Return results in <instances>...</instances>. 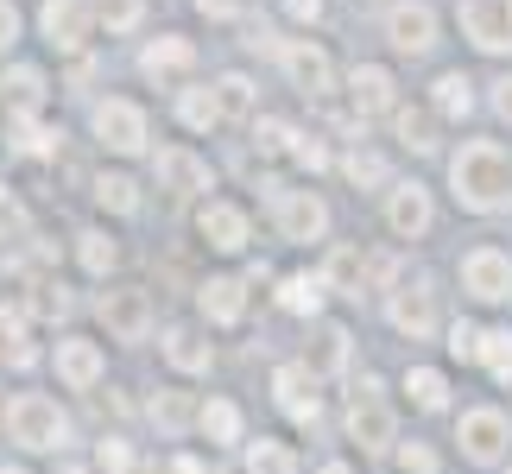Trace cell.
<instances>
[{
	"instance_id": "6da1fadb",
	"label": "cell",
	"mask_w": 512,
	"mask_h": 474,
	"mask_svg": "<svg viewBox=\"0 0 512 474\" xmlns=\"http://www.w3.org/2000/svg\"><path fill=\"white\" fill-rule=\"evenodd\" d=\"M449 190L468 215H500L512 203V158L500 140H468L449 158Z\"/></svg>"
},
{
	"instance_id": "7a4b0ae2",
	"label": "cell",
	"mask_w": 512,
	"mask_h": 474,
	"mask_svg": "<svg viewBox=\"0 0 512 474\" xmlns=\"http://www.w3.org/2000/svg\"><path fill=\"white\" fill-rule=\"evenodd\" d=\"M0 430H7V443L32 449V456H57V449H70V418L57 411V399H45V392H19V399H7Z\"/></svg>"
},
{
	"instance_id": "3957f363",
	"label": "cell",
	"mask_w": 512,
	"mask_h": 474,
	"mask_svg": "<svg viewBox=\"0 0 512 474\" xmlns=\"http://www.w3.org/2000/svg\"><path fill=\"white\" fill-rule=\"evenodd\" d=\"M348 443H361L367 456L399 449V418H392L386 386L373 380V373H361V380H354V392H348Z\"/></svg>"
},
{
	"instance_id": "277c9868",
	"label": "cell",
	"mask_w": 512,
	"mask_h": 474,
	"mask_svg": "<svg viewBox=\"0 0 512 474\" xmlns=\"http://www.w3.org/2000/svg\"><path fill=\"white\" fill-rule=\"evenodd\" d=\"M456 443H462V456L475 462V468H500V462H506V443H512L506 411H494V405H468L462 424H456Z\"/></svg>"
},
{
	"instance_id": "5b68a950",
	"label": "cell",
	"mask_w": 512,
	"mask_h": 474,
	"mask_svg": "<svg viewBox=\"0 0 512 474\" xmlns=\"http://www.w3.org/2000/svg\"><path fill=\"white\" fill-rule=\"evenodd\" d=\"M95 140H102L108 152H121V158H140L146 152V108L140 102H127V95H108V102H95Z\"/></svg>"
},
{
	"instance_id": "8992f818",
	"label": "cell",
	"mask_w": 512,
	"mask_h": 474,
	"mask_svg": "<svg viewBox=\"0 0 512 474\" xmlns=\"http://www.w3.org/2000/svg\"><path fill=\"white\" fill-rule=\"evenodd\" d=\"M386 323L405 335V342H430L437 335V285L424 279H405V285H392V298H386Z\"/></svg>"
},
{
	"instance_id": "52a82bcc",
	"label": "cell",
	"mask_w": 512,
	"mask_h": 474,
	"mask_svg": "<svg viewBox=\"0 0 512 474\" xmlns=\"http://www.w3.org/2000/svg\"><path fill=\"white\" fill-rule=\"evenodd\" d=\"M95 316H102V329L114 342H146L152 335V298L140 285H108L102 298H95Z\"/></svg>"
},
{
	"instance_id": "ba28073f",
	"label": "cell",
	"mask_w": 512,
	"mask_h": 474,
	"mask_svg": "<svg viewBox=\"0 0 512 474\" xmlns=\"http://www.w3.org/2000/svg\"><path fill=\"white\" fill-rule=\"evenodd\" d=\"M462 291L475 304H506L512 298V253H500V247L462 253Z\"/></svg>"
},
{
	"instance_id": "9c48e42d",
	"label": "cell",
	"mask_w": 512,
	"mask_h": 474,
	"mask_svg": "<svg viewBox=\"0 0 512 474\" xmlns=\"http://www.w3.org/2000/svg\"><path fill=\"white\" fill-rule=\"evenodd\" d=\"M462 32L481 51H512V0H462Z\"/></svg>"
},
{
	"instance_id": "30bf717a",
	"label": "cell",
	"mask_w": 512,
	"mask_h": 474,
	"mask_svg": "<svg viewBox=\"0 0 512 474\" xmlns=\"http://www.w3.org/2000/svg\"><path fill=\"white\" fill-rule=\"evenodd\" d=\"M279 234L298 241V247L323 241V234H329V203L310 196V190H279Z\"/></svg>"
},
{
	"instance_id": "8fae6325",
	"label": "cell",
	"mask_w": 512,
	"mask_h": 474,
	"mask_svg": "<svg viewBox=\"0 0 512 474\" xmlns=\"http://www.w3.org/2000/svg\"><path fill=\"white\" fill-rule=\"evenodd\" d=\"M272 399H279V411H285V418H298V424H317L323 418L317 373H310L304 361H285L279 373H272Z\"/></svg>"
},
{
	"instance_id": "7c38bea8",
	"label": "cell",
	"mask_w": 512,
	"mask_h": 474,
	"mask_svg": "<svg viewBox=\"0 0 512 474\" xmlns=\"http://www.w3.org/2000/svg\"><path fill=\"white\" fill-rule=\"evenodd\" d=\"M386 38H392V51L424 57L430 45H437V7H424V0H399V7L386 13Z\"/></svg>"
},
{
	"instance_id": "4fadbf2b",
	"label": "cell",
	"mask_w": 512,
	"mask_h": 474,
	"mask_svg": "<svg viewBox=\"0 0 512 474\" xmlns=\"http://www.w3.org/2000/svg\"><path fill=\"white\" fill-rule=\"evenodd\" d=\"M430 222H437L430 190H424V184H392V196H386V228L399 234V241H424Z\"/></svg>"
},
{
	"instance_id": "5bb4252c",
	"label": "cell",
	"mask_w": 512,
	"mask_h": 474,
	"mask_svg": "<svg viewBox=\"0 0 512 474\" xmlns=\"http://www.w3.org/2000/svg\"><path fill=\"white\" fill-rule=\"evenodd\" d=\"M38 32L51 51H83L89 38V0H45L38 7Z\"/></svg>"
},
{
	"instance_id": "9a60e30c",
	"label": "cell",
	"mask_w": 512,
	"mask_h": 474,
	"mask_svg": "<svg viewBox=\"0 0 512 474\" xmlns=\"http://www.w3.org/2000/svg\"><path fill=\"white\" fill-rule=\"evenodd\" d=\"M51 361H57V380H64L70 392H89L95 380L108 373V361H102V348L89 342V335H64V342L51 348Z\"/></svg>"
},
{
	"instance_id": "2e32d148",
	"label": "cell",
	"mask_w": 512,
	"mask_h": 474,
	"mask_svg": "<svg viewBox=\"0 0 512 474\" xmlns=\"http://www.w3.org/2000/svg\"><path fill=\"white\" fill-rule=\"evenodd\" d=\"M279 64H285V76H291L304 95H329V83H336V64H329V51L310 45V38H291V45L279 51Z\"/></svg>"
},
{
	"instance_id": "e0dca14e",
	"label": "cell",
	"mask_w": 512,
	"mask_h": 474,
	"mask_svg": "<svg viewBox=\"0 0 512 474\" xmlns=\"http://www.w3.org/2000/svg\"><path fill=\"white\" fill-rule=\"evenodd\" d=\"M196 234H203L215 253H241L253 241L247 209H234V203H203V209H196Z\"/></svg>"
},
{
	"instance_id": "ac0fdd59",
	"label": "cell",
	"mask_w": 512,
	"mask_h": 474,
	"mask_svg": "<svg viewBox=\"0 0 512 474\" xmlns=\"http://www.w3.org/2000/svg\"><path fill=\"white\" fill-rule=\"evenodd\" d=\"M354 361V335L342 323H317V335H310V348H304V367L317 373V380H336V373H348Z\"/></svg>"
},
{
	"instance_id": "d6986e66",
	"label": "cell",
	"mask_w": 512,
	"mask_h": 474,
	"mask_svg": "<svg viewBox=\"0 0 512 474\" xmlns=\"http://www.w3.org/2000/svg\"><path fill=\"white\" fill-rule=\"evenodd\" d=\"M152 171H159V190H177V196H196L209 190V165L184 146H165L159 158H152Z\"/></svg>"
},
{
	"instance_id": "ffe728a7",
	"label": "cell",
	"mask_w": 512,
	"mask_h": 474,
	"mask_svg": "<svg viewBox=\"0 0 512 474\" xmlns=\"http://www.w3.org/2000/svg\"><path fill=\"white\" fill-rule=\"evenodd\" d=\"M196 304H203L209 323H241L247 316V285L241 279H228V272H215V279H203V291H196Z\"/></svg>"
},
{
	"instance_id": "44dd1931",
	"label": "cell",
	"mask_w": 512,
	"mask_h": 474,
	"mask_svg": "<svg viewBox=\"0 0 512 474\" xmlns=\"http://www.w3.org/2000/svg\"><path fill=\"white\" fill-rule=\"evenodd\" d=\"M190 64H196V45H190V38H177V32L152 38V45L140 51V70L152 76V83H171V76H184Z\"/></svg>"
},
{
	"instance_id": "7402d4cb",
	"label": "cell",
	"mask_w": 512,
	"mask_h": 474,
	"mask_svg": "<svg viewBox=\"0 0 512 474\" xmlns=\"http://www.w3.org/2000/svg\"><path fill=\"white\" fill-rule=\"evenodd\" d=\"M165 361H171L177 373H209L215 348L203 342V329H190V323H171V329H165Z\"/></svg>"
},
{
	"instance_id": "603a6c76",
	"label": "cell",
	"mask_w": 512,
	"mask_h": 474,
	"mask_svg": "<svg viewBox=\"0 0 512 474\" xmlns=\"http://www.w3.org/2000/svg\"><path fill=\"white\" fill-rule=\"evenodd\" d=\"M348 102L361 108V114H386V108H392V70H380V64H354V76H348Z\"/></svg>"
},
{
	"instance_id": "cb8c5ba5",
	"label": "cell",
	"mask_w": 512,
	"mask_h": 474,
	"mask_svg": "<svg viewBox=\"0 0 512 474\" xmlns=\"http://www.w3.org/2000/svg\"><path fill=\"white\" fill-rule=\"evenodd\" d=\"M0 95H7L13 114H38L45 108V76H38L32 64H13L7 76H0Z\"/></svg>"
},
{
	"instance_id": "d4e9b609",
	"label": "cell",
	"mask_w": 512,
	"mask_h": 474,
	"mask_svg": "<svg viewBox=\"0 0 512 474\" xmlns=\"http://www.w3.org/2000/svg\"><path fill=\"white\" fill-rule=\"evenodd\" d=\"M323 298H329L323 272H291V279L279 285V304H285L291 316H317V310H323Z\"/></svg>"
},
{
	"instance_id": "484cf974",
	"label": "cell",
	"mask_w": 512,
	"mask_h": 474,
	"mask_svg": "<svg viewBox=\"0 0 512 474\" xmlns=\"http://www.w3.org/2000/svg\"><path fill=\"white\" fill-rule=\"evenodd\" d=\"M196 430H203V437L209 443H241V405H234V399H209L203 411H196Z\"/></svg>"
},
{
	"instance_id": "4316f807",
	"label": "cell",
	"mask_w": 512,
	"mask_h": 474,
	"mask_svg": "<svg viewBox=\"0 0 512 474\" xmlns=\"http://www.w3.org/2000/svg\"><path fill=\"white\" fill-rule=\"evenodd\" d=\"M323 285L329 291H342V298H361V285H367V260L354 247H336L329 253V266H323Z\"/></svg>"
},
{
	"instance_id": "83f0119b",
	"label": "cell",
	"mask_w": 512,
	"mask_h": 474,
	"mask_svg": "<svg viewBox=\"0 0 512 474\" xmlns=\"http://www.w3.org/2000/svg\"><path fill=\"white\" fill-rule=\"evenodd\" d=\"M76 260H83V272L108 279L114 260H121V247H114V234H108V228H83V234H76Z\"/></svg>"
},
{
	"instance_id": "f1b7e54d",
	"label": "cell",
	"mask_w": 512,
	"mask_h": 474,
	"mask_svg": "<svg viewBox=\"0 0 512 474\" xmlns=\"http://www.w3.org/2000/svg\"><path fill=\"white\" fill-rule=\"evenodd\" d=\"M177 121H184L190 133L222 127V102H215V89H184V95H177Z\"/></svg>"
},
{
	"instance_id": "f546056e",
	"label": "cell",
	"mask_w": 512,
	"mask_h": 474,
	"mask_svg": "<svg viewBox=\"0 0 512 474\" xmlns=\"http://www.w3.org/2000/svg\"><path fill=\"white\" fill-rule=\"evenodd\" d=\"M405 399L418 405V411H443L449 405V380H443L437 367H411L405 373Z\"/></svg>"
},
{
	"instance_id": "4dcf8cb0",
	"label": "cell",
	"mask_w": 512,
	"mask_h": 474,
	"mask_svg": "<svg viewBox=\"0 0 512 474\" xmlns=\"http://www.w3.org/2000/svg\"><path fill=\"white\" fill-rule=\"evenodd\" d=\"M95 203L114 209V215H133V209H140V184H133L127 171H102V177H95Z\"/></svg>"
},
{
	"instance_id": "1f68e13d",
	"label": "cell",
	"mask_w": 512,
	"mask_h": 474,
	"mask_svg": "<svg viewBox=\"0 0 512 474\" xmlns=\"http://www.w3.org/2000/svg\"><path fill=\"white\" fill-rule=\"evenodd\" d=\"M392 133H399V146H411V152H437V121H430L424 108H399L392 114Z\"/></svg>"
},
{
	"instance_id": "d6a6232c",
	"label": "cell",
	"mask_w": 512,
	"mask_h": 474,
	"mask_svg": "<svg viewBox=\"0 0 512 474\" xmlns=\"http://www.w3.org/2000/svg\"><path fill=\"white\" fill-rule=\"evenodd\" d=\"M247 474H298V456L279 437H260V443H247Z\"/></svg>"
},
{
	"instance_id": "836d02e7",
	"label": "cell",
	"mask_w": 512,
	"mask_h": 474,
	"mask_svg": "<svg viewBox=\"0 0 512 474\" xmlns=\"http://www.w3.org/2000/svg\"><path fill=\"white\" fill-rule=\"evenodd\" d=\"M468 108H475V83H468L462 70H443V76H437V114H449V121H462Z\"/></svg>"
},
{
	"instance_id": "e575fe53",
	"label": "cell",
	"mask_w": 512,
	"mask_h": 474,
	"mask_svg": "<svg viewBox=\"0 0 512 474\" xmlns=\"http://www.w3.org/2000/svg\"><path fill=\"white\" fill-rule=\"evenodd\" d=\"M7 133H13V146H19V152H32V158H51V152H57V133H51L45 121H32V114H13V127H7Z\"/></svg>"
},
{
	"instance_id": "d590c367",
	"label": "cell",
	"mask_w": 512,
	"mask_h": 474,
	"mask_svg": "<svg viewBox=\"0 0 512 474\" xmlns=\"http://www.w3.org/2000/svg\"><path fill=\"white\" fill-rule=\"evenodd\" d=\"M146 411H152V424H159V430H165V437H177V430H184V424L196 418V411H190V399H184V392H159V399H152Z\"/></svg>"
},
{
	"instance_id": "8d00e7d4",
	"label": "cell",
	"mask_w": 512,
	"mask_h": 474,
	"mask_svg": "<svg viewBox=\"0 0 512 474\" xmlns=\"http://www.w3.org/2000/svg\"><path fill=\"white\" fill-rule=\"evenodd\" d=\"M481 367L494 380H512V329H487L481 335Z\"/></svg>"
},
{
	"instance_id": "74e56055",
	"label": "cell",
	"mask_w": 512,
	"mask_h": 474,
	"mask_svg": "<svg viewBox=\"0 0 512 474\" xmlns=\"http://www.w3.org/2000/svg\"><path fill=\"white\" fill-rule=\"evenodd\" d=\"M215 102H222V121H241V114H253V83L247 76H222V83H215Z\"/></svg>"
},
{
	"instance_id": "f35d334b",
	"label": "cell",
	"mask_w": 512,
	"mask_h": 474,
	"mask_svg": "<svg viewBox=\"0 0 512 474\" xmlns=\"http://www.w3.org/2000/svg\"><path fill=\"white\" fill-rule=\"evenodd\" d=\"M95 19H102L108 32H133L146 19V0H95Z\"/></svg>"
},
{
	"instance_id": "ab89813d",
	"label": "cell",
	"mask_w": 512,
	"mask_h": 474,
	"mask_svg": "<svg viewBox=\"0 0 512 474\" xmlns=\"http://www.w3.org/2000/svg\"><path fill=\"white\" fill-rule=\"evenodd\" d=\"M342 171H348V184H354V190L386 184V158H380V152H348V158H342Z\"/></svg>"
},
{
	"instance_id": "60d3db41",
	"label": "cell",
	"mask_w": 512,
	"mask_h": 474,
	"mask_svg": "<svg viewBox=\"0 0 512 474\" xmlns=\"http://www.w3.org/2000/svg\"><path fill=\"white\" fill-rule=\"evenodd\" d=\"M253 140H260V152H291V146H298V127L266 114V121H253Z\"/></svg>"
},
{
	"instance_id": "b9f144b4",
	"label": "cell",
	"mask_w": 512,
	"mask_h": 474,
	"mask_svg": "<svg viewBox=\"0 0 512 474\" xmlns=\"http://www.w3.org/2000/svg\"><path fill=\"white\" fill-rule=\"evenodd\" d=\"M95 468H102V474H133V449H127V437H102V449H95Z\"/></svg>"
},
{
	"instance_id": "7bdbcfd3",
	"label": "cell",
	"mask_w": 512,
	"mask_h": 474,
	"mask_svg": "<svg viewBox=\"0 0 512 474\" xmlns=\"http://www.w3.org/2000/svg\"><path fill=\"white\" fill-rule=\"evenodd\" d=\"M481 335L487 329H475V323H449V354L456 361H481Z\"/></svg>"
},
{
	"instance_id": "ee69618b",
	"label": "cell",
	"mask_w": 512,
	"mask_h": 474,
	"mask_svg": "<svg viewBox=\"0 0 512 474\" xmlns=\"http://www.w3.org/2000/svg\"><path fill=\"white\" fill-rule=\"evenodd\" d=\"M399 468L405 474H437L443 462H437V449H424V443H399Z\"/></svg>"
},
{
	"instance_id": "f6af8a7d",
	"label": "cell",
	"mask_w": 512,
	"mask_h": 474,
	"mask_svg": "<svg viewBox=\"0 0 512 474\" xmlns=\"http://www.w3.org/2000/svg\"><path fill=\"white\" fill-rule=\"evenodd\" d=\"M291 158H298L304 171H323V165H329V152H323V140H310V133H298V146H291Z\"/></svg>"
},
{
	"instance_id": "bcb514c9",
	"label": "cell",
	"mask_w": 512,
	"mask_h": 474,
	"mask_svg": "<svg viewBox=\"0 0 512 474\" xmlns=\"http://www.w3.org/2000/svg\"><path fill=\"white\" fill-rule=\"evenodd\" d=\"M0 335H7V342H26V304H0Z\"/></svg>"
},
{
	"instance_id": "7dc6e473",
	"label": "cell",
	"mask_w": 512,
	"mask_h": 474,
	"mask_svg": "<svg viewBox=\"0 0 512 474\" xmlns=\"http://www.w3.org/2000/svg\"><path fill=\"white\" fill-rule=\"evenodd\" d=\"M13 38H19V7L0 0V51H13Z\"/></svg>"
},
{
	"instance_id": "c3c4849f",
	"label": "cell",
	"mask_w": 512,
	"mask_h": 474,
	"mask_svg": "<svg viewBox=\"0 0 512 474\" xmlns=\"http://www.w3.org/2000/svg\"><path fill=\"white\" fill-rule=\"evenodd\" d=\"M0 354H7L13 367H32V361H38V348H32V342H0Z\"/></svg>"
},
{
	"instance_id": "681fc988",
	"label": "cell",
	"mask_w": 512,
	"mask_h": 474,
	"mask_svg": "<svg viewBox=\"0 0 512 474\" xmlns=\"http://www.w3.org/2000/svg\"><path fill=\"white\" fill-rule=\"evenodd\" d=\"M494 114H500V121H512V76H500V83H494Z\"/></svg>"
},
{
	"instance_id": "f907efd6",
	"label": "cell",
	"mask_w": 512,
	"mask_h": 474,
	"mask_svg": "<svg viewBox=\"0 0 512 474\" xmlns=\"http://www.w3.org/2000/svg\"><path fill=\"white\" fill-rule=\"evenodd\" d=\"M196 7H203L209 19H234V13H241V0H196Z\"/></svg>"
},
{
	"instance_id": "816d5d0a",
	"label": "cell",
	"mask_w": 512,
	"mask_h": 474,
	"mask_svg": "<svg viewBox=\"0 0 512 474\" xmlns=\"http://www.w3.org/2000/svg\"><path fill=\"white\" fill-rule=\"evenodd\" d=\"M285 13H291V19H317L323 0H285Z\"/></svg>"
},
{
	"instance_id": "f5cc1de1",
	"label": "cell",
	"mask_w": 512,
	"mask_h": 474,
	"mask_svg": "<svg viewBox=\"0 0 512 474\" xmlns=\"http://www.w3.org/2000/svg\"><path fill=\"white\" fill-rule=\"evenodd\" d=\"M171 474H209V468L196 462V456H177V462H171Z\"/></svg>"
},
{
	"instance_id": "db71d44e",
	"label": "cell",
	"mask_w": 512,
	"mask_h": 474,
	"mask_svg": "<svg viewBox=\"0 0 512 474\" xmlns=\"http://www.w3.org/2000/svg\"><path fill=\"white\" fill-rule=\"evenodd\" d=\"M317 474H354V468H348V462H329V468H317Z\"/></svg>"
},
{
	"instance_id": "11a10c76",
	"label": "cell",
	"mask_w": 512,
	"mask_h": 474,
	"mask_svg": "<svg viewBox=\"0 0 512 474\" xmlns=\"http://www.w3.org/2000/svg\"><path fill=\"white\" fill-rule=\"evenodd\" d=\"M64 474H102V468H64Z\"/></svg>"
},
{
	"instance_id": "9f6ffc18",
	"label": "cell",
	"mask_w": 512,
	"mask_h": 474,
	"mask_svg": "<svg viewBox=\"0 0 512 474\" xmlns=\"http://www.w3.org/2000/svg\"><path fill=\"white\" fill-rule=\"evenodd\" d=\"M0 474H26V468H0Z\"/></svg>"
},
{
	"instance_id": "6f0895ef",
	"label": "cell",
	"mask_w": 512,
	"mask_h": 474,
	"mask_svg": "<svg viewBox=\"0 0 512 474\" xmlns=\"http://www.w3.org/2000/svg\"><path fill=\"white\" fill-rule=\"evenodd\" d=\"M506 474H512V462H506Z\"/></svg>"
}]
</instances>
